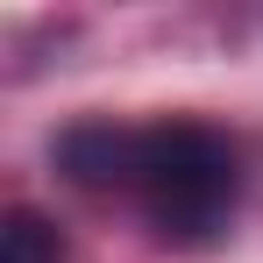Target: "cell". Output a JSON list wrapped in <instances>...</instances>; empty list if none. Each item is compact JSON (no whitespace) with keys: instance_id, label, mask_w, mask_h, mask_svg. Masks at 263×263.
Segmentation results:
<instances>
[{"instance_id":"cell-2","label":"cell","mask_w":263,"mask_h":263,"mask_svg":"<svg viewBox=\"0 0 263 263\" xmlns=\"http://www.w3.org/2000/svg\"><path fill=\"white\" fill-rule=\"evenodd\" d=\"M0 263H64V242H57V228L43 214L14 206L7 228H0Z\"/></svg>"},{"instance_id":"cell-1","label":"cell","mask_w":263,"mask_h":263,"mask_svg":"<svg viewBox=\"0 0 263 263\" xmlns=\"http://www.w3.org/2000/svg\"><path fill=\"white\" fill-rule=\"evenodd\" d=\"M57 164L92 192H121L149 220V235L171 249L220 242L242 199L235 142L206 121H149V128L86 121L57 142Z\"/></svg>"}]
</instances>
